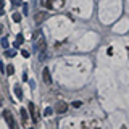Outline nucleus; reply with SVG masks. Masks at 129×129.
Returning a JSON list of instances; mask_svg holds the SVG:
<instances>
[{
	"instance_id": "8",
	"label": "nucleus",
	"mask_w": 129,
	"mask_h": 129,
	"mask_svg": "<svg viewBox=\"0 0 129 129\" xmlns=\"http://www.w3.org/2000/svg\"><path fill=\"white\" fill-rule=\"evenodd\" d=\"M15 95L18 97L19 100L23 99V90H21V87H19V86H15Z\"/></svg>"
},
{
	"instance_id": "7",
	"label": "nucleus",
	"mask_w": 129,
	"mask_h": 129,
	"mask_svg": "<svg viewBox=\"0 0 129 129\" xmlns=\"http://www.w3.org/2000/svg\"><path fill=\"white\" fill-rule=\"evenodd\" d=\"M23 34H18V36H16V40H15V44H13V47H19V45H21V44H23Z\"/></svg>"
},
{
	"instance_id": "12",
	"label": "nucleus",
	"mask_w": 129,
	"mask_h": 129,
	"mask_svg": "<svg viewBox=\"0 0 129 129\" xmlns=\"http://www.w3.org/2000/svg\"><path fill=\"white\" fill-rule=\"evenodd\" d=\"M13 21L19 23V21H21V15H19V13H13Z\"/></svg>"
},
{
	"instance_id": "11",
	"label": "nucleus",
	"mask_w": 129,
	"mask_h": 129,
	"mask_svg": "<svg viewBox=\"0 0 129 129\" xmlns=\"http://www.w3.org/2000/svg\"><path fill=\"white\" fill-rule=\"evenodd\" d=\"M52 113H53V108H52V107H47L45 111H44V115H45V116H50Z\"/></svg>"
},
{
	"instance_id": "10",
	"label": "nucleus",
	"mask_w": 129,
	"mask_h": 129,
	"mask_svg": "<svg viewBox=\"0 0 129 129\" xmlns=\"http://www.w3.org/2000/svg\"><path fill=\"white\" fill-rule=\"evenodd\" d=\"M13 73H15V68L11 66V64H8V66H7V74H8V76H11Z\"/></svg>"
},
{
	"instance_id": "13",
	"label": "nucleus",
	"mask_w": 129,
	"mask_h": 129,
	"mask_svg": "<svg viewBox=\"0 0 129 129\" xmlns=\"http://www.w3.org/2000/svg\"><path fill=\"white\" fill-rule=\"evenodd\" d=\"M2 47L3 48H8V39H2Z\"/></svg>"
},
{
	"instance_id": "6",
	"label": "nucleus",
	"mask_w": 129,
	"mask_h": 129,
	"mask_svg": "<svg viewBox=\"0 0 129 129\" xmlns=\"http://www.w3.org/2000/svg\"><path fill=\"white\" fill-rule=\"evenodd\" d=\"M27 107H29V111H31V115H32V121H37V116H36V105L34 103H29Z\"/></svg>"
},
{
	"instance_id": "3",
	"label": "nucleus",
	"mask_w": 129,
	"mask_h": 129,
	"mask_svg": "<svg viewBox=\"0 0 129 129\" xmlns=\"http://www.w3.org/2000/svg\"><path fill=\"white\" fill-rule=\"evenodd\" d=\"M36 45H37V48H39V52H45V39L42 37V36H40L39 37V40H37V44H36Z\"/></svg>"
},
{
	"instance_id": "14",
	"label": "nucleus",
	"mask_w": 129,
	"mask_h": 129,
	"mask_svg": "<svg viewBox=\"0 0 129 129\" xmlns=\"http://www.w3.org/2000/svg\"><path fill=\"white\" fill-rule=\"evenodd\" d=\"M81 105H82V102H79V100H76V102H73V107H74V108H79Z\"/></svg>"
},
{
	"instance_id": "1",
	"label": "nucleus",
	"mask_w": 129,
	"mask_h": 129,
	"mask_svg": "<svg viewBox=\"0 0 129 129\" xmlns=\"http://www.w3.org/2000/svg\"><path fill=\"white\" fill-rule=\"evenodd\" d=\"M3 118H5V121L8 123V127H10V129H15V126H16V124H15V119L11 118L10 111H7V110L3 111Z\"/></svg>"
},
{
	"instance_id": "2",
	"label": "nucleus",
	"mask_w": 129,
	"mask_h": 129,
	"mask_svg": "<svg viewBox=\"0 0 129 129\" xmlns=\"http://www.w3.org/2000/svg\"><path fill=\"white\" fill-rule=\"evenodd\" d=\"M42 78H44V82H45V84H50V82H52V78H50V71H48V68H44Z\"/></svg>"
},
{
	"instance_id": "17",
	"label": "nucleus",
	"mask_w": 129,
	"mask_h": 129,
	"mask_svg": "<svg viewBox=\"0 0 129 129\" xmlns=\"http://www.w3.org/2000/svg\"><path fill=\"white\" fill-rule=\"evenodd\" d=\"M21 55L24 56V58H27V56H29V52H27V50H23V52H21Z\"/></svg>"
},
{
	"instance_id": "18",
	"label": "nucleus",
	"mask_w": 129,
	"mask_h": 129,
	"mask_svg": "<svg viewBox=\"0 0 129 129\" xmlns=\"http://www.w3.org/2000/svg\"><path fill=\"white\" fill-rule=\"evenodd\" d=\"M13 3H15V5H16V7H19V5H23V2H21V0H13Z\"/></svg>"
},
{
	"instance_id": "5",
	"label": "nucleus",
	"mask_w": 129,
	"mask_h": 129,
	"mask_svg": "<svg viewBox=\"0 0 129 129\" xmlns=\"http://www.w3.org/2000/svg\"><path fill=\"white\" fill-rule=\"evenodd\" d=\"M55 110L58 111V113H64V111L68 110V105L64 103V102H58V103H56V108H55Z\"/></svg>"
},
{
	"instance_id": "16",
	"label": "nucleus",
	"mask_w": 129,
	"mask_h": 129,
	"mask_svg": "<svg viewBox=\"0 0 129 129\" xmlns=\"http://www.w3.org/2000/svg\"><path fill=\"white\" fill-rule=\"evenodd\" d=\"M45 7L47 8H52V7H53V2H52V0H47V2H45Z\"/></svg>"
},
{
	"instance_id": "4",
	"label": "nucleus",
	"mask_w": 129,
	"mask_h": 129,
	"mask_svg": "<svg viewBox=\"0 0 129 129\" xmlns=\"http://www.w3.org/2000/svg\"><path fill=\"white\" fill-rule=\"evenodd\" d=\"M45 18H47V13H45V11H39V13H36V16H34L36 23H42Z\"/></svg>"
},
{
	"instance_id": "9",
	"label": "nucleus",
	"mask_w": 129,
	"mask_h": 129,
	"mask_svg": "<svg viewBox=\"0 0 129 129\" xmlns=\"http://www.w3.org/2000/svg\"><path fill=\"white\" fill-rule=\"evenodd\" d=\"M21 118H23V124H26V121H27V113H26V110L24 108H21Z\"/></svg>"
},
{
	"instance_id": "15",
	"label": "nucleus",
	"mask_w": 129,
	"mask_h": 129,
	"mask_svg": "<svg viewBox=\"0 0 129 129\" xmlns=\"http://www.w3.org/2000/svg\"><path fill=\"white\" fill-rule=\"evenodd\" d=\"M15 53H16V52H13V50H7V52H5L7 56H15Z\"/></svg>"
}]
</instances>
